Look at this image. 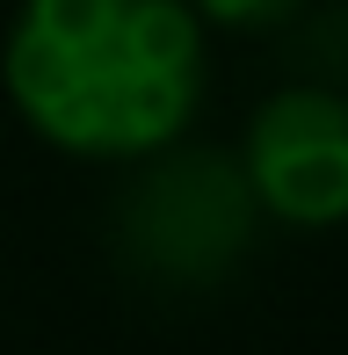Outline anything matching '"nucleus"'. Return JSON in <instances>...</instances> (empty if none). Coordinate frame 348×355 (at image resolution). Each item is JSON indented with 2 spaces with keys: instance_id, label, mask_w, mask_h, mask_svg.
Returning <instances> with one entry per match:
<instances>
[{
  "instance_id": "7ed1b4c3",
  "label": "nucleus",
  "mask_w": 348,
  "mask_h": 355,
  "mask_svg": "<svg viewBox=\"0 0 348 355\" xmlns=\"http://www.w3.org/2000/svg\"><path fill=\"white\" fill-rule=\"evenodd\" d=\"M240 182L261 218L290 232H334L348 225V94L283 87L247 123Z\"/></svg>"
},
{
  "instance_id": "f03ea898",
  "label": "nucleus",
  "mask_w": 348,
  "mask_h": 355,
  "mask_svg": "<svg viewBox=\"0 0 348 355\" xmlns=\"http://www.w3.org/2000/svg\"><path fill=\"white\" fill-rule=\"evenodd\" d=\"M254 196L240 182V159L218 145H189V153H153V167L123 189L116 232L131 268L167 283H218L254 239Z\"/></svg>"
},
{
  "instance_id": "f257e3e1",
  "label": "nucleus",
  "mask_w": 348,
  "mask_h": 355,
  "mask_svg": "<svg viewBox=\"0 0 348 355\" xmlns=\"http://www.w3.org/2000/svg\"><path fill=\"white\" fill-rule=\"evenodd\" d=\"M0 87L73 159H153L203 102V22L189 0H15Z\"/></svg>"
},
{
  "instance_id": "20e7f679",
  "label": "nucleus",
  "mask_w": 348,
  "mask_h": 355,
  "mask_svg": "<svg viewBox=\"0 0 348 355\" xmlns=\"http://www.w3.org/2000/svg\"><path fill=\"white\" fill-rule=\"evenodd\" d=\"M189 15L218 29H268L283 15H297V0H189Z\"/></svg>"
}]
</instances>
